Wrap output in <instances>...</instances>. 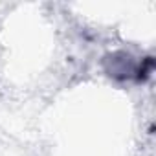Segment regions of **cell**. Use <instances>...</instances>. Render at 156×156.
I'll return each instance as SVG.
<instances>
[{"label":"cell","mask_w":156,"mask_h":156,"mask_svg":"<svg viewBox=\"0 0 156 156\" xmlns=\"http://www.w3.org/2000/svg\"><path fill=\"white\" fill-rule=\"evenodd\" d=\"M152 68H154V61H152V57H147V59L143 61V64L140 66V73H138V79H140V81L147 79V75H149V72H152Z\"/></svg>","instance_id":"obj_1"}]
</instances>
